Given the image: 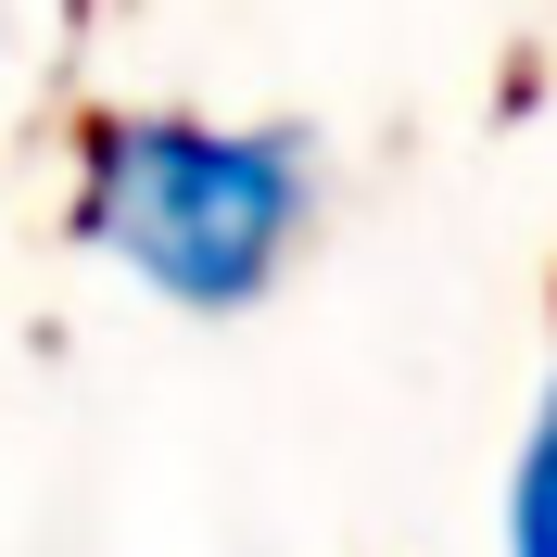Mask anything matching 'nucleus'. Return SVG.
<instances>
[{
    "mask_svg": "<svg viewBox=\"0 0 557 557\" xmlns=\"http://www.w3.org/2000/svg\"><path fill=\"white\" fill-rule=\"evenodd\" d=\"M494 545L507 557H557V355L532 368L520 444H507V482H494Z\"/></svg>",
    "mask_w": 557,
    "mask_h": 557,
    "instance_id": "nucleus-2",
    "label": "nucleus"
},
{
    "mask_svg": "<svg viewBox=\"0 0 557 557\" xmlns=\"http://www.w3.org/2000/svg\"><path fill=\"white\" fill-rule=\"evenodd\" d=\"M330 152L292 114L102 102L64 139V242L165 317H253L317 253Z\"/></svg>",
    "mask_w": 557,
    "mask_h": 557,
    "instance_id": "nucleus-1",
    "label": "nucleus"
}]
</instances>
